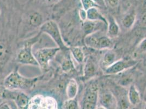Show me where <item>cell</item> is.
<instances>
[{
	"label": "cell",
	"mask_w": 146,
	"mask_h": 109,
	"mask_svg": "<svg viewBox=\"0 0 146 109\" xmlns=\"http://www.w3.org/2000/svg\"><path fill=\"white\" fill-rule=\"evenodd\" d=\"M104 27L107 28V25L103 22L86 20L83 25V30L86 35L88 36L98 31H102Z\"/></svg>",
	"instance_id": "cell-6"
},
{
	"label": "cell",
	"mask_w": 146,
	"mask_h": 109,
	"mask_svg": "<svg viewBox=\"0 0 146 109\" xmlns=\"http://www.w3.org/2000/svg\"><path fill=\"white\" fill-rule=\"evenodd\" d=\"M5 47L3 46V45H1L0 44V57H2L3 56V55L5 53Z\"/></svg>",
	"instance_id": "cell-24"
},
{
	"label": "cell",
	"mask_w": 146,
	"mask_h": 109,
	"mask_svg": "<svg viewBox=\"0 0 146 109\" xmlns=\"http://www.w3.org/2000/svg\"><path fill=\"white\" fill-rule=\"evenodd\" d=\"M87 20L103 22L108 26V20L105 18L96 7H92L86 11Z\"/></svg>",
	"instance_id": "cell-9"
},
{
	"label": "cell",
	"mask_w": 146,
	"mask_h": 109,
	"mask_svg": "<svg viewBox=\"0 0 146 109\" xmlns=\"http://www.w3.org/2000/svg\"><path fill=\"white\" fill-rule=\"evenodd\" d=\"M136 20V15L134 13H130L125 15L122 20V25L125 29H130L134 26Z\"/></svg>",
	"instance_id": "cell-12"
},
{
	"label": "cell",
	"mask_w": 146,
	"mask_h": 109,
	"mask_svg": "<svg viewBox=\"0 0 146 109\" xmlns=\"http://www.w3.org/2000/svg\"><path fill=\"white\" fill-rule=\"evenodd\" d=\"M27 99L25 97H20L18 99V103L21 106H24L27 104Z\"/></svg>",
	"instance_id": "cell-21"
},
{
	"label": "cell",
	"mask_w": 146,
	"mask_h": 109,
	"mask_svg": "<svg viewBox=\"0 0 146 109\" xmlns=\"http://www.w3.org/2000/svg\"><path fill=\"white\" fill-rule=\"evenodd\" d=\"M96 5H98L100 6L106 7V2L105 0H92Z\"/></svg>",
	"instance_id": "cell-23"
},
{
	"label": "cell",
	"mask_w": 146,
	"mask_h": 109,
	"mask_svg": "<svg viewBox=\"0 0 146 109\" xmlns=\"http://www.w3.org/2000/svg\"><path fill=\"white\" fill-rule=\"evenodd\" d=\"M30 109H57L55 100L51 98L36 96L33 98L30 104Z\"/></svg>",
	"instance_id": "cell-4"
},
{
	"label": "cell",
	"mask_w": 146,
	"mask_h": 109,
	"mask_svg": "<svg viewBox=\"0 0 146 109\" xmlns=\"http://www.w3.org/2000/svg\"><path fill=\"white\" fill-rule=\"evenodd\" d=\"M85 44L91 48L96 50H109L113 47L114 43L112 39L105 35L102 31H98L90 35L86 36Z\"/></svg>",
	"instance_id": "cell-1"
},
{
	"label": "cell",
	"mask_w": 146,
	"mask_h": 109,
	"mask_svg": "<svg viewBox=\"0 0 146 109\" xmlns=\"http://www.w3.org/2000/svg\"><path fill=\"white\" fill-rule=\"evenodd\" d=\"M133 78L130 75H126L122 77V78L119 80V84L123 86V87H127L130 86L131 85V83L133 82Z\"/></svg>",
	"instance_id": "cell-15"
},
{
	"label": "cell",
	"mask_w": 146,
	"mask_h": 109,
	"mask_svg": "<svg viewBox=\"0 0 146 109\" xmlns=\"http://www.w3.org/2000/svg\"><path fill=\"white\" fill-rule=\"evenodd\" d=\"M128 99L130 104L133 105H136L140 103L141 97L140 93L135 85H131L129 86Z\"/></svg>",
	"instance_id": "cell-10"
},
{
	"label": "cell",
	"mask_w": 146,
	"mask_h": 109,
	"mask_svg": "<svg viewBox=\"0 0 146 109\" xmlns=\"http://www.w3.org/2000/svg\"><path fill=\"white\" fill-rule=\"evenodd\" d=\"M97 73V66L92 59H88L86 63L84 74L86 79H90L95 76Z\"/></svg>",
	"instance_id": "cell-11"
},
{
	"label": "cell",
	"mask_w": 146,
	"mask_h": 109,
	"mask_svg": "<svg viewBox=\"0 0 146 109\" xmlns=\"http://www.w3.org/2000/svg\"><path fill=\"white\" fill-rule=\"evenodd\" d=\"M81 2L84 9L86 11L96 6V4L92 0H81Z\"/></svg>",
	"instance_id": "cell-17"
},
{
	"label": "cell",
	"mask_w": 146,
	"mask_h": 109,
	"mask_svg": "<svg viewBox=\"0 0 146 109\" xmlns=\"http://www.w3.org/2000/svg\"><path fill=\"white\" fill-rule=\"evenodd\" d=\"M102 106L106 109H117L118 103L116 97L109 91L104 92L99 96Z\"/></svg>",
	"instance_id": "cell-5"
},
{
	"label": "cell",
	"mask_w": 146,
	"mask_h": 109,
	"mask_svg": "<svg viewBox=\"0 0 146 109\" xmlns=\"http://www.w3.org/2000/svg\"><path fill=\"white\" fill-rule=\"evenodd\" d=\"M134 59H119L104 71L106 75H115L130 69L137 64Z\"/></svg>",
	"instance_id": "cell-2"
},
{
	"label": "cell",
	"mask_w": 146,
	"mask_h": 109,
	"mask_svg": "<svg viewBox=\"0 0 146 109\" xmlns=\"http://www.w3.org/2000/svg\"><path fill=\"white\" fill-rule=\"evenodd\" d=\"M106 1L108 3L109 6L111 8H115L118 6L119 3V0H106Z\"/></svg>",
	"instance_id": "cell-20"
},
{
	"label": "cell",
	"mask_w": 146,
	"mask_h": 109,
	"mask_svg": "<svg viewBox=\"0 0 146 109\" xmlns=\"http://www.w3.org/2000/svg\"><path fill=\"white\" fill-rule=\"evenodd\" d=\"M106 109L104 107H103V106H97V107H96V109Z\"/></svg>",
	"instance_id": "cell-26"
},
{
	"label": "cell",
	"mask_w": 146,
	"mask_h": 109,
	"mask_svg": "<svg viewBox=\"0 0 146 109\" xmlns=\"http://www.w3.org/2000/svg\"><path fill=\"white\" fill-rule=\"evenodd\" d=\"M144 109H146V106H145V108H144Z\"/></svg>",
	"instance_id": "cell-27"
},
{
	"label": "cell",
	"mask_w": 146,
	"mask_h": 109,
	"mask_svg": "<svg viewBox=\"0 0 146 109\" xmlns=\"http://www.w3.org/2000/svg\"><path fill=\"white\" fill-rule=\"evenodd\" d=\"M108 20L107 26V36L112 39L118 36L120 33V28L117 24L116 20L113 17L109 16Z\"/></svg>",
	"instance_id": "cell-7"
},
{
	"label": "cell",
	"mask_w": 146,
	"mask_h": 109,
	"mask_svg": "<svg viewBox=\"0 0 146 109\" xmlns=\"http://www.w3.org/2000/svg\"><path fill=\"white\" fill-rule=\"evenodd\" d=\"M130 103L129 100H127L124 98L122 99V100H120V102L119 104V107L120 109H127L129 108V105Z\"/></svg>",
	"instance_id": "cell-19"
},
{
	"label": "cell",
	"mask_w": 146,
	"mask_h": 109,
	"mask_svg": "<svg viewBox=\"0 0 146 109\" xmlns=\"http://www.w3.org/2000/svg\"><path fill=\"white\" fill-rule=\"evenodd\" d=\"M73 54L75 60L80 63H83L85 60V54L79 48H75L73 50Z\"/></svg>",
	"instance_id": "cell-14"
},
{
	"label": "cell",
	"mask_w": 146,
	"mask_h": 109,
	"mask_svg": "<svg viewBox=\"0 0 146 109\" xmlns=\"http://www.w3.org/2000/svg\"><path fill=\"white\" fill-rule=\"evenodd\" d=\"M118 60L119 59H117V54L115 51L112 49L108 50L104 54L101 62V66L104 68V70L111 66Z\"/></svg>",
	"instance_id": "cell-8"
},
{
	"label": "cell",
	"mask_w": 146,
	"mask_h": 109,
	"mask_svg": "<svg viewBox=\"0 0 146 109\" xmlns=\"http://www.w3.org/2000/svg\"><path fill=\"white\" fill-rule=\"evenodd\" d=\"M99 99L98 90L96 86L92 85L87 88L82 102V109H95Z\"/></svg>",
	"instance_id": "cell-3"
},
{
	"label": "cell",
	"mask_w": 146,
	"mask_h": 109,
	"mask_svg": "<svg viewBox=\"0 0 146 109\" xmlns=\"http://www.w3.org/2000/svg\"><path fill=\"white\" fill-rule=\"evenodd\" d=\"M0 109H10L9 108H8V106H7L6 105H3V106H2Z\"/></svg>",
	"instance_id": "cell-25"
},
{
	"label": "cell",
	"mask_w": 146,
	"mask_h": 109,
	"mask_svg": "<svg viewBox=\"0 0 146 109\" xmlns=\"http://www.w3.org/2000/svg\"><path fill=\"white\" fill-rule=\"evenodd\" d=\"M78 90V84L74 80H72L69 82L67 87V95L69 99H72L76 97Z\"/></svg>",
	"instance_id": "cell-13"
},
{
	"label": "cell",
	"mask_w": 146,
	"mask_h": 109,
	"mask_svg": "<svg viewBox=\"0 0 146 109\" xmlns=\"http://www.w3.org/2000/svg\"><path fill=\"white\" fill-rule=\"evenodd\" d=\"M64 109H78V104L73 99H69L64 103Z\"/></svg>",
	"instance_id": "cell-16"
},
{
	"label": "cell",
	"mask_w": 146,
	"mask_h": 109,
	"mask_svg": "<svg viewBox=\"0 0 146 109\" xmlns=\"http://www.w3.org/2000/svg\"><path fill=\"white\" fill-rule=\"evenodd\" d=\"M138 50L139 52L141 53H146V38L143 39V41L140 43L139 45Z\"/></svg>",
	"instance_id": "cell-18"
},
{
	"label": "cell",
	"mask_w": 146,
	"mask_h": 109,
	"mask_svg": "<svg viewBox=\"0 0 146 109\" xmlns=\"http://www.w3.org/2000/svg\"><path fill=\"white\" fill-rule=\"evenodd\" d=\"M80 17L82 20L86 21L87 20V14H86V11L84 9H81L80 12Z\"/></svg>",
	"instance_id": "cell-22"
}]
</instances>
